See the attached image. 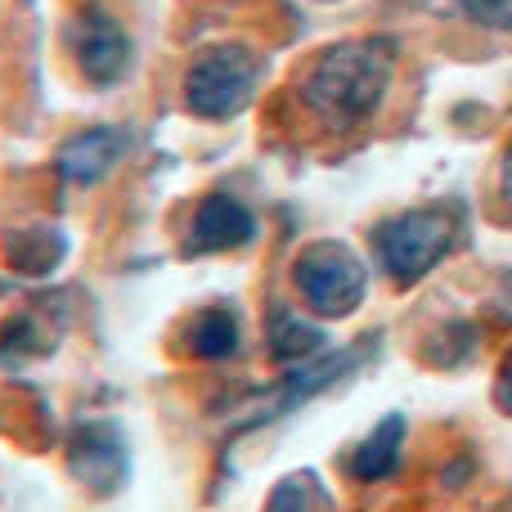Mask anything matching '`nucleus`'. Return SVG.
Here are the masks:
<instances>
[{
    "mask_svg": "<svg viewBox=\"0 0 512 512\" xmlns=\"http://www.w3.org/2000/svg\"><path fill=\"white\" fill-rule=\"evenodd\" d=\"M396 72L391 41H342L328 45L301 77V99L328 126H360L378 113Z\"/></svg>",
    "mask_w": 512,
    "mask_h": 512,
    "instance_id": "obj_1",
    "label": "nucleus"
},
{
    "mask_svg": "<svg viewBox=\"0 0 512 512\" xmlns=\"http://www.w3.org/2000/svg\"><path fill=\"white\" fill-rule=\"evenodd\" d=\"M459 239V216L454 207H414L400 212L391 221L378 225V261L400 288L418 283L423 274H432L441 265V256Z\"/></svg>",
    "mask_w": 512,
    "mask_h": 512,
    "instance_id": "obj_2",
    "label": "nucleus"
},
{
    "mask_svg": "<svg viewBox=\"0 0 512 512\" xmlns=\"http://www.w3.org/2000/svg\"><path fill=\"white\" fill-rule=\"evenodd\" d=\"M261 81V59L256 50L239 41H225L203 50L185 72V104L189 113L207 117V122H225V117L243 113L256 95Z\"/></svg>",
    "mask_w": 512,
    "mask_h": 512,
    "instance_id": "obj_3",
    "label": "nucleus"
},
{
    "mask_svg": "<svg viewBox=\"0 0 512 512\" xmlns=\"http://www.w3.org/2000/svg\"><path fill=\"white\" fill-rule=\"evenodd\" d=\"M292 283H297L301 301L324 319H346L360 310L364 288H369V270L346 243H310L306 252L292 261Z\"/></svg>",
    "mask_w": 512,
    "mask_h": 512,
    "instance_id": "obj_4",
    "label": "nucleus"
},
{
    "mask_svg": "<svg viewBox=\"0 0 512 512\" xmlns=\"http://www.w3.org/2000/svg\"><path fill=\"white\" fill-rule=\"evenodd\" d=\"M68 50L90 86H113L131 68V36L104 5H77L68 18Z\"/></svg>",
    "mask_w": 512,
    "mask_h": 512,
    "instance_id": "obj_5",
    "label": "nucleus"
},
{
    "mask_svg": "<svg viewBox=\"0 0 512 512\" xmlns=\"http://www.w3.org/2000/svg\"><path fill=\"white\" fill-rule=\"evenodd\" d=\"M256 221L252 212L239 203L234 194H207L194 207V221H189V256H207V252H234L243 243H252Z\"/></svg>",
    "mask_w": 512,
    "mask_h": 512,
    "instance_id": "obj_6",
    "label": "nucleus"
},
{
    "mask_svg": "<svg viewBox=\"0 0 512 512\" xmlns=\"http://www.w3.org/2000/svg\"><path fill=\"white\" fill-rule=\"evenodd\" d=\"M126 153V135L113 126H95V131L72 135L59 149V176L68 185H95L113 171V162Z\"/></svg>",
    "mask_w": 512,
    "mask_h": 512,
    "instance_id": "obj_7",
    "label": "nucleus"
},
{
    "mask_svg": "<svg viewBox=\"0 0 512 512\" xmlns=\"http://www.w3.org/2000/svg\"><path fill=\"white\" fill-rule=\"evenodd\" d=\"M68 463H72V472H77L86 486H95V490H108L126 472L122 445H117V436L108 432L104 423H86V427L72 432Z\"/></svg>",
    "mask_w": 512,
    "mask_h": 512,
    "instance_id": "obj_8",
    "label": "nucleus"
},
{
    "mask_svg": "<svg viewBox=\"0 0 512 512\" xmlns=\"http://www.w3.org/2000/svg\"><path fill=\"white\" fill-rule=\"evenodd\" d=\"M180 333H185L189 355H198V360H230L239 351V319L225 306H207L189 315Z\"/></svg>",
    "mask_w": 512,
    "mask_h": 512,
    "instance_id": "obj_9",
    "label": "nucleus"
},
{
    "mask_svg": "<svg viewBox=\"0 0 512 512\" xmlns=\"http://www.w3.org/2000/svg\"><path fill=\"white\" fill-rule=\"evenodd\" d=\"M400 445H405V418L391 414L364 436V445L351 454V472L360 481H382L400 468Z\"/></svg>",
    "mask_w": 512,
    "mask_h": 512,
    "instance_id": "obj_10",
    "label": "nucleus"
},
{
    "mask_svg": "<svg viewBox=\"0 0 512 512\" xmlns=\"http://www.w3.org/2000/svg\"><path fill=\"white\" fill-rule=\"evenodd\" d=\"M324 346V333L306 319H297L292 310H270V355L279 364H301Z\"/></svg>",
    "mask_w": 512,
    "mask_h": 512,
    "instance_id": "obj_11",
    "label": "nucleus"
},
{
    "mask_svg": "<svg viewBox=\"0 0 512 512\" xmlns=\"http://www.w3.org/2000/svg\"><path fill=\"white\" fill-rule=\"evenodd\" d=\"M265 512H333V499L319 486L315 472H292V477H283L274 486Z\"/></svg>",
    "mask_w": 512,
    "mask_h": 512,
    "instance_id": "obj_12",
    "label": "nucleus"
},
{
    "mask_svg": "<svg viewBox=\"0 0 512 512\" xmlns=\"http://www.w3.org/2000/svg\"><path fill=\"white\" fill-rule=\"evenodd\" d=\"M459 9L481 27L512 32V0H459Z\"/></svg>",
    "mask_w": 512,
    "mask_h": 512,
    "instance_id": "obj_13",
    "label": "nucleus"
},
{
    "mask_svg": "<svg viewBox=\"0 0 512 512\" xmlns=\"http://www.w3.org/2000/svg\"><path fill=\"white\" fill-rule=\"evenodd\" d=\"M495 400H499V409H504V414H512V351H508L504 369H499V387H495Z\"/></svg>",
    "mask_w": 512,
    "mask_h": 512,
    "instance_id": "obj_14",
    "label": "nucleus"
},
{
    "mask_svg": "<svg viewBox=\"0 0 512 512\" xmlns=\"http://www.w3.org/2000/svg\"><path fill=\"white\" fill-rule=\"evenodd\" d=\"M495 310L512 324V270L499 279V292H495Z\"/></svg>",
    "mask_w": 512,
    "mask_h": 512,
    "instance_id": "obj_15",
    "label": "nucleus"
},
{
    "mask_svg": "<svg viewBox=\"0 0 512 512\" xmlns=\"http://www.w3.org/2000/svg\"><path fill=\"white\" fill-rule=\"evenodd\" d=\"M499 194H504V203L512 207V149H508V158H504V171H499Z\"/></svg>",
    "mask_w": 512,
    "mask_h": 512,
    "instance_id": "obj_16",
    "label": "nucleus"
},
{
    "mask_svg": "<svg viewBox=\"0 0 512 512\" xmlns=\"http://www.w3.org/2000/svg\"><path fill=\"white\" fill-rule=\"evenodd\" d=\"M504 512H512V499H508V504H504Z\"/></svg>",
    "mask_w": 512,
    "mask_h": 512,
    "instance_id": "obj_17",
    "label": "nucleus"
}]
</instances>
